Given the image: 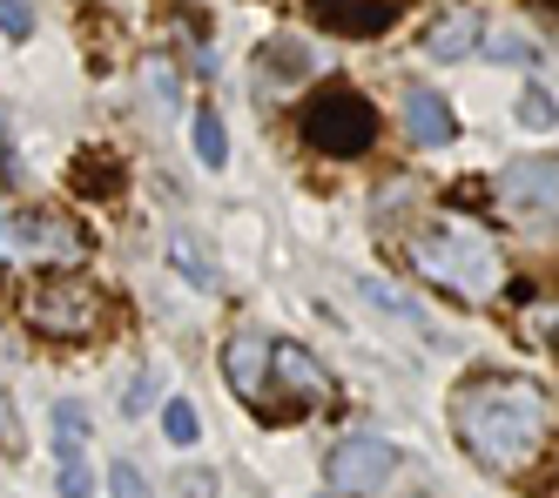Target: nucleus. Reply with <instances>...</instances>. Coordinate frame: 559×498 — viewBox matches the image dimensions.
Segmentation results:
<instances>
[{
    "label": "nucleus",
    "instance_id": "1",
    "mask_svg": "<svg viewBox=\"0 0 559 498\" xmlns=\"http://www.w3.org/2000/svg\"><path fill=\"white\" fill-rule=\"evenodd\" d=\"M452 431L486 472L512 478L539 465L546 438L559 431V404L526 378H465L452 391Z\"/></svg>",
    "mask_w": 559,
    "mask_h": 498
},
{
    "label": "nucleus",
    "instance_id": "2",
    "mask_svg": "<svg viewBox=\"0 0 559 498\" xmlns=\"http://www.w3.org/2000/svg\"><path fill=\"white\" fill-rule=\"evenodd\" d=\"M412 270L431 276L438 289H452V297H472V304L492 297V289L506 283L499 249L478 236V229H465L459 216H452V223H431V229L412 236Z\"/></svg>",
    "mask_w": 559,
    "mask_h": 498
},
{
    "label": "nucleus",
    "instance_id": "3",
    "mask_svg": "<svg viewBox=\"0 0 559 498\" xmlns=\"http://www.w3.org/2000/svg\"><path fill=\"white\" fill-rule=\"evenodd\" d=\"M88 257V229L55 210H14L0 223V263L8 270H68Z\"/></svg>",
    "mask_w": 559,
    "mask_h": 498
},
{
    "label": "nucleus",
    "instance_id": "4",
    "mask_svg": "<svg viewBox=\"0 0 559 498\" xmlns=\"http://www.w3.org/2000/svg\"><path fill=\"white\" fill-rule=\"evenodd\" d=\"M304 142L324 155H365L378 142V108L350 88V81H324L304 102Z\"/></svg>",
    "mask_w": 559,
    "mask_h": 498
},
{
    "label": "nucleus",
    "instance_id": "5",
    "mask_svg": "<svg viewBox=\"0 0 559 498\" xmlns=\"http://www.w3.org/2000/svg\"><path fill=\"white\" fill-rule=\"evenodd\" d=\"M27 330H41V337H95V330L108 323V297L95 283H74V276H48V283H34V297L21 304Z\"/></svg>",
    "mask_w": 559,
    "mask_h": 498
},
{
    "label": "nucleus",
    "instance_id": "6",
    "mask_svg": "<svg viewBox=\"0 0 559 498\" xmlns=\"http://www.w3.org/2000/svg\"><path fill=\"white\" fill-rule=\"evenodd\" d=\"M331 378H324V364H317L310 351L297 344H276L270 351V391H263V418H290V411L304 404H331Z\"/></svg>",
    "mask_w": 559,
    "mask_h": 498
},
{
    "label": "nucleus",
    "instance_id": "7",
    "mask_svg": "<svg viewBox=\"0 0 559 498\" xmlns=\"http://www.w3.org/2000/svg\"><path fill=\"white\" fill-rule=\"evenodd\" d=\"M324 472H331V491H344V498H378L391 485V472H397V451L384 438H371V431H357V438H344L331 451Z\"/></svg>",
    "mask_w": 559,
    "mask_h": 498
},
{
    "label": "nucleus",
    "instance_id": "8",
    "mask_svg": "<svg viewBox=\"0 0 559 498\" xmlns=\"http://www.w3.org/2000/svg\"><path fill=\"white\" fill-rule=\"evenodd\" d=\"M270 337L263 330H236V337L223 344V370H229V391L263 411V391H270Z\"/></svg>",
    "mask_w": 559,
    "mask_h": 498
},
{
    "label": "nucleus",
    "instance_id": "9",
    "mask_svg": "<svg viewBox=\"0 0 559 498\" xmlns=\"http://www.w3.org/2000/svg\"><path fill=\"white\" fill-rule=\"evenodd\" d=\"M499 202L506 210H552L559 202V155H519L499 176Z\"/></svg>",
    "mask_w": 559,
    "mask_h": 498
},
{
    "label": "nucleus",
    "instance_id": "10",
    "mask_svg": "<svg viewBox=\"0 0 559 498\" xmlns=\"http://www.w3.org/2000/svg\"><path fill=\"white\" fill-rule=\"evenodd\" d=\"M397 14H405V0H310V21L331 34H350V40L384 34Z\"/></svg>",
    "mask_w": 559,
    "mask_h": 498
},
{
    "label": "nucleus",
    "instance_id": "11",
    "mask_svg": "<svg viewBox=\"0 0 559 498\" xmlns=\"http://www.w3.org/2000/svg\"><path fill=\"white\" fill-rule=\"evenodd\" d=\"M55 459H61V498H88V431H82V404H55Z\"/></svg>",
    "mask_w": 559,
    "mask_h": 498
},
{
    "label": "nucleus",
    "instance_id": "12",
    "mask_svg": "<svg viewBox=\"0 0 559 498\" xmlns=\"http://www.w3.org/2000/svg\"><path fill=\"white\" fill-rule=\"evenodd\" d=\"M452 102L438 95V88H405V135L418 142V149H445L452 142Z\"/></svg>",
    "mask_w": 559,
    "mask_h": 498
},
{
    "label": "nucleus",
    "instance_id": "13",
    "mask_svg": "<svg viewBox=\"0 0 559 498\" xmlns=\"http://www.w3.org/2000/svg\"><path fill=\"white\" fill-rule=\"evenodd\" d=\"M425 48H431L438 61H459V55H472V48H478V21H472V14H445V21L431 27V40H425Z\"/></svg>",
    "mask_w": 559,
    "mask_h": 498
},
{
    "label": "nucleus",
    "instance_id": "14",
    "mask_svg": "<svg viewBox=\"0 0 559 498\" xmlns=\"http://www.w3.org/2000/svg\"><path fill=\"white\" fill-rule=\"evenodd\" d=\"M195 155H203V169H223L229 162V142H223V121L210 108H195Z\"/></svg>",
    "mask_w": 559,
    "mask_h": 498
},
{
    "label": "nucleus",
    "instance_id": "15",
    "mask_svg": "<svg viewBox=\"0 0 559 498\" xmlns=\"http://www.w3.org/2000/svg\"><path fill=\"white\" fill-rule=\"evenodd\" d=\"M163 431H169V444H195V431H203V425H195V404H163Z\"/></svg>",
    "mask_w": 559,
    "mask_h": 498
},
{
    "label": "nucleus",
    "instance_id": "16",
    "mask_svg": "<svg viewBox=\"0 0 559 498\" xmlns=\"http://www.w3.org/2000/svg\"><path fill=\"white\" fill-rule=\"evenodd\" d=\"M169 257H176V270H182V276H195V283H216L210 257H203V249H195L189 236H176V242H169Z\"/></svg>",
    "mask_w": 559,
    "mask_h": 498
},
{
    "label": "nucleus",
    "instance_id": "17",
    "mask_svg": "<svg viewBox=\"0 0 559 498\" xmlns=\"http://www.w3.org/2000/svg\"><path fill=\"white\" fill-rule=\"evenodd\" d=\"M108 491H115V498H155V491L142 485V472H135L129 459H122V465H108Z\"/></svg>",
    "mask_w": 559,
    "mask_h": 498
},
{
    "label": "nucleus",
    "instance_id": "18",
    "mask_svg": "<svg viewBox=\"0 0 559 498\" xmlns=\"http://www.w3.org/2000/svg\"><path fill=\"white\" fill-rule=\"evenodd\" d=\"M0 27H8V34H34V8H27V0H0Z\"/></svg>",
    "mask_w": 559,
    "mask_h": 498
},
{
    "label": "nucleus",
    "instance_id": "19",
    "mask_svg": "<svg viewBox=\"0 0 559 498\" xmlns=\"http://www.w3.org/2000/svg\"><path fill=\"white\" fill-rule=\"evenodd\" d=\"M519 115H526V129H546V121H552V102H546V95H526V102H519Z\"/></svg>",
    "mask_w": 559,
    "mask_h": 498
},
{
    "label": "nucleus",
    "instance_id": "20",
    "mask_svg": "<svg viewBox=\"0 0 559 498\" xmlns=\"http://www.w3.org/2000/svg\"><path fill=\"white\" fill-rule=\"evenodd\" d=\"M0 451H21V425H14V404L0 398Z\"/></svg>",
    "mask_w": 559,
    "mask_h": 498
},
{
    "label": "nucleus",
    "instance_id": "21",
    "mask_svg": "<svg viewBox=\"0 0 559 498\" xmlns=\"http://www.w3.org/2000/svg\"><path fill=\"white\" fill-rule=\"evenodd\" d=\"M148 398H155V378H135V384H129V418H142Z\"/></svg>",
    "mask_w": 559,
    "mask_h": 498
},
{
    "label": "nucleus",
    "instance_id": "22",
    "mask_svg": "<svg viewBox=\"0 0 559 498\" xmlns=\"http://www.w3.org/2000/svg\"><path fill=\"white\" fill-rule=\"evenodd\" d=\"M0 176H8V121H0Z\"/></svg>",
    "mask_w": 559,
    "mask_h": 498
}]
</instances>
